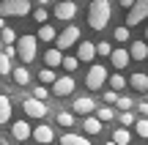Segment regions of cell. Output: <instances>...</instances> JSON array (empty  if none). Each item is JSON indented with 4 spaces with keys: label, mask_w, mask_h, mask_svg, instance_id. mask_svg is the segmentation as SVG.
<instances>
[{
    "label": "cell",
    "mask_w": 148,
    "mask_h": 145,
    "mask_svg": "<svg viewBox=\"0 0 148 145\" xmlns=\"http://www.w3.org/2000/svg\"><path fill=\"white\" fill-rule=\"evenodd\" d=\"M38 82H41V85H52L55 82V69H47V66H44V69L38 71Z\"/></svg>",
    "instance_id": "484cf974"
},
{
    "label": "cell",
    "mask_w": 148,
    "mask_h": 145,
    "mask_svg": "<svg viewBox=\"0 0 148 145\" xmlns=\"http://www.w3.org/2000/svg\"><path fill=\"white\" fill-rule=\"evenodd\" d=\"M126 52H129V58H132V60H137V63H140V60L148 58V41H132Z\"/></svg>",
    "instance_id": "5bb4252c"
},
{
    "label": "cell",
    "mask_w": 148,
    "mask_h": 145,
    "mask_svg": "<svg viewBox=\"0 0 148 145\" xmlns=\"http://www.w3.org/2000/svg\"><path fill=\"white\" fill-rule=\"evenodd\" d=\"M115 99H118V91H104V104H115Z\"/></svg>",
    "instance_id": "74e56055"
},
{
    "label": "cell",
    "mask_w": 148,
    "mask_h": 145,
    "mask_svg": "<svg viewBox=\"0 0 148 145\" xmlns=\"http://www.w3.org/2000/svg\"><path fill=\"white\" fill-rule=\"evenodd\" d=\"M118 3H121V5H123V8H129V5H132V3H134V0H118Z\"/></svg>",
    "instance_id": "b9f144b4"
},
{
    "label": "cell",
    "mask_w": 148,
    "mask_h": 145,
    "mask_svg": "<svg viewBox=\"0 0 148 145\" xmlns=\"http://www.w3.org/2000/svg\"><path fill=\"white\" fill-rule=\"evenodd\" d=\"M47 3H49V0H38V5H47Z\"/></svg>",
    "instance_id": "7bdbcfd3"
},
{
    "label": "cell",
    "mask_w": 148,
    "mask_h": 145,
    "mask_svg": "<svg viewBox=\"0 0 148 145\" xmlns=\"http://www.w3.org/2000/svg\"><path fill=\"white\" fill-rule=\"evenodd\" d=\"M47 8H44V5H41V8H36V11H33V19H36V22H41V25H44V22H47Z\"/></svg>",
    "instance_id": "8d00e7d4"
},
{
    "label": "cell",
    "mask_w": 148,
    "mask_h": 145,
    "mask_svg": "<svg viewBox=\"0 0 148 145\" xmlns=\"http://www.w3.org/2000/svg\"><path fill=\"white\" fill-rule=\"evenodd\" d=\"M110 60H112V66H115V69H126V66L132 63L129 52H126V49H121V47H115V49L110 52Z\"/></svg>",
    "instance_id": "2e32d148"
},
{
    "label": "cell",
    "mask_w": 148,
    "mask_h": 145,
    "mask_svg": "<svg viewBox=\"0 0 148 145\" xmlns=\"http://www.w3.org/2000/svg\"><path fill=\"white\" fill-rule=\"evenodd\" d=\"M0 41L3 44H14L16 41V30L14 27H0Z\"/></svg>",
    "instance_id": "83f0119b"
},
{
    "label": "cell",
    "mask_w": 148,
    "mask_h": 145,
    "mask_svg": "<svg viewBox=\"0 0 148 145\" xmlns=\"http://www.w3.org/2000/svg\"><path fill=\"white\" fill-rule=\"evenodd\" d=\"M11 140H8V134H3V131H0V145H8Z\"/></svg>",
    "instance_id": "60d3db41"
},
{
    "label": "cell",
    "mask_w": 148,
    "mask_h": 145,
    "mask_svg": "<svg viewBox=\"0 0 148 145\" xmlns=\"http://www.w3.org/2000/svg\"><path fill=\"white\" fill-rule=\"evenodd\" d=\"M30 137L36 142H41V145H52V140H55V131L49 129L47 123H41V126H36V129L30 131Z\"/></svg>",
    "instance_id": "4fadbf2b"
},
{
    "label": "cell",
    "mask_w": 148,
    "mask_h": 145,
    "mask_svg": "<svg viewBox=\"0 0 148 145\" xmlns=\"http://www.w3.org/2000/svg\"><path fill=\"white\" fill-rule=\"evenodd\" d=\"M129 38H132V33H129V27H126V25L115 27V41H118V44H129Z\"/></svg>",
    "instance_id": "f1b7e54d"
},
{
    "label": "cell",
    "mask_w": 148,
    "mask_h": 145,
    "mask_svg": "<svg viewBox=\"0 0 148 145\" xmlns=\"http://www.w3.org/2000/svg\"><path fill=\"white\" fill-rule=\"evenodd\" d=\"M77 66H79V60L74 58V55H63V58H60V69H66L69 74H71L74 69H77Z\"/></svg>",
    "instance_id": "4316f807"
},
{
    "label": "cell",
    "mask_w": 148,
    "mask_h": 145,
    "mask_svg": "<svg viewBox=\"0 0 148 145\" xmlns=\"http://www.w3.org/2000/svg\"><path fill=\"white\" fill-rule=\"evenodd\" d=\"M11 115H14V104L5 93H0V126L11 123Z\"/></svg>",
    "instance_id": "9a60e30c"
},
{
    "label": "cell",
    "mask_w": 148,
    "mask_h": 145,
    "mask_svg": "<svg viewBox=\"0 0 148 145\" xmlns=\"http://www.w3.org/2000/svg\"><path fill=\"white\" fill-rule=\"evenodd\" d=\"M74 58L79 60V63H93L96 58V44L93 41H77V55Z\"/></svg>",
    "instance_id": "8fae6325"
},
{
    "label": "cell",
    "mask_w": 148,
    "mask_h": 145,
    "mask_svg": "<svg viewBox=\"0 0 148 145\" xmlns=\"http://www.w3.org/2000/svg\"><path fill=\"white\" fill-rule=\"evenodd\" d=\"M3 55H5V58H16V49H14V44H5V47H3Z\"/></svg>",
    "instance_id": "f35d334b"
},
{
    "label": "cell",
    "mask_w": 148,
    "mask_h": 145,
    "mask_svg": "<svg viewBox=\"0 0 148 145\" xmlns=\"http://www.w3.org/2000/svg\"><path fill=\"white\" fill-rule=\"evenodd\" d=\"M55 120H58V126H63V129H71V126H74V112L60 110V112L55 115Z\"/></svg>",
    "instance_id": "d4e9b609"
},
{
    "label": "cell",
    "mask_w": 148,
    "mask_h": 145,
    "mask_svg": "<svg viewBox=\"0 0 148 145\" xmlns=\"http://www.w3.org/2000/svg\"><path fill=\"white\" fill-rule=\"evenodd\" d=\"M112 142H115V145H129V142H132V131H129L126 126L115 129V131H112Z\"/></svg>",
    "instance_id": "cb8c5ba5"
},
{
    "label": "cell",
    "mask_w": 148,
    "mask_h": 145,
    "mask_svg": "<svg viewBox=\"0 0 148 145\" xmlns=\"http://www.w3.org/2000/svg\"><path fill=\"white\" fill-rule=\"evenodd\" d=\"M55 16L63 22H71L74 16H77V3L74 0H58V5H55Z\"/></svg>",
    "instance_id": "9c48e42d"
},
{
    "label": "cell",
    "mask_w": 148,
    "mask_h": 145,
    "mask_svg": "<svg viewBox=\"0 0 148 145\" xmlns=\"http://www.w3.org/2000/svg\"><path fill=\"white\" fill-rule=\"evenodd\" d=\"M110 16H112V3L110 0H93L88 5V25L93 30H104L110 25Z\"/></svg>",
    "instance_id": "6da1fadb"
},
{
    "label": "cell",
    "mask_w": 148,
    "mask_h": 145,
    "mask_svg": "<svg viewBox=\"0 0 148 145\" xmlns=\"http://www.w3.org/2000/svg\"><path fill=\"white\" fill-rule=\"evenodd\" d=\"M30 96H33V99H38V101H47V99H49V88H47V85H36Z\"/></svg>",
    "instance_id": "1f68e13d"
},
{
    "label": "cell",
    "mask_w": 148,
    "mask_h": 145,
    "mask_svg": "<svg viewBox=\"0 0 148 145\" xmlns=\"http://www.w3.org/2000/svg\"><path fill=\"white\" fill-rule=\"evenodd\" d=\"M11 69H14V66H11V60L0 52V74H3V77H11Z\"/></svg>",
    "instance_id": "e575fe53"
},
{
    "label": "cell",
    "mask_w": 148,
    "mask_h": 145,
    "mask_svg": "<svg viewBox=\"0 0 148 145\" xmlns=\"http://www.w3.org/2000/svg\"><path fill=\"white\" fill-rule=\"evenodd\" d=\"M30 0H0V16H27Z\"/></svg>",
    "instance_id": "3957f363"
},
{
    "label": "cell",
    "mask_w": 148,
    "mask_h": 145,
    "mask_svg": "<svg viewBox=\"0 0 148 145\" xmlns=\"http://www.w3.org/2000/svg\"><path fill=\"white\" fill-rule=\"evenodd\" d=\"M22 110H25V115H27V118H33V120H44L49 115L47 101H38V99H33V96H27L25 101H22Z\"/></svg>",
    "instance_id": "5b68a950"
},
{
    "label": "cell",
    "mask_w": 148,
    "mask_h": 145,
    "mask_svg": "<svg viewBox=\"0 0 148 145\" xmlns=\"http://www.w3.org/2000/svg\"><path fill=\"white\" fill-rule=\"evenodd\" d=\"M93 110H96L93 96H77L71 101V112H77V115H93Z\"/></svg>",
    "instance_id": "30bf717a"
},
{
    "label": "cell",
    "mask_w": 148,
    "mask_h": 145,
    "mask_svg": "<svg viewBox=\"0 0 148 145\" xmlns=\"http://www.w3.org/2000/svg\"><path fill=\"white\" fill-rule=\"evenodd\" d=\"M110 52H112V44H110V41H96V55L110 58Z\"/></svg>",
    "instance_id": "836d02e7"
},
{
    "label": "cell",
    "mask_w": 148,
    "mask_h": 145,
    "mask_svg": "<svg viewBox=\"0 0 148 145\" xmlns=\"http://www.w3.org/2000/svg\"><path fill=\"white\" fill-rule=\"evenodd\" d=\"M145 41H148V27H145Z\"/></svg>",
    "instance_id": "ee69618b"
},
{
    "label": "cell",
    "mask_w": 148,
    "mask_h": 145,
    "mask_svg": "<svg viewBox=\"0 0 148 145\" xmlns=\"http://www.w3.org/2000/svg\"><path fill=\"white\" fill-rule=\"evenodd\" d=\"M11 77H14V82L19 88L30 85V71H27V66H14V69H11Z\"/></svg>",
    "instance_id": "d6986e66"
},
{
    "label": "cell",
    "mask_w": 148,
    "mask_h": 145,
    "mask_svg": "<svg viewBox=\"0 0 148 145\" xmlns=\"http://www.w3.org/2000/svg\"><path fill=\"white\" fill-rule=\"evenodd\" d=\"M74 77L71 74H66V77H55V82H52V93L58 99H66V96H71L74 93Z\"/></svg>",
    "instance_id": "ba28073f"
},
{
    "label": "cell",
    "mask_w": 148,
    "mask_h": 145,
    "mask_svg": "<svg viewBox=\"0 0 148 145\" xmlns=\"http://www.w3.org/2000/svg\"><path fill=\"white\" fill-rule=\"evenodd\" d=\"M60 58H63V52H60L58 47H47V52H44V66H47V69H58Z\"/></svg>",
    "instance_id": "e0dca14e"
},
{
    "label": "cell",
    "mask_w": 148,
    "mask_h": 145,
    "mask_svg": "<svg viewBox=\"0 0 148 145\" xmlns=\"http://www.w3.org/2000/svg\"><path fill=\"white\" fill-rule=\"evenodd\" d=\"M145 16H148V0H134V3L129 5V14H126V27L140 25Z\"/></svg>",
    "instance_id": "52a82bcc"
},
{
    "label": "cell",
    "mask_w": 148,
    "mask_h": 145,
    "mask_svg": "<svg viewBox=\"0 0 148 145\" xmlns=\"http://www.w3.org/2000/svg\"><path fill=\"white\" fill-rule=\"evenodd\" d=\"M107 82H110V88H115V91L126 88V77H123V74H112V77H107Z\"/></svg>",
    "instance_id": "4dcf8cb0"
},
{
    "label": "cell",
    "mask_w": 148,
    "mask_h": 145,
    "mask_svg": "<svg viewBox=\"0 0 148 145\" xmlns=\"http://www.w3.org/2000/svg\"><path fill=\"white\" fill-rule=\"evenodd\" d=\"M101 126H104V123H101V120L96 118V115H85V120H82V129L88 131V134H93V137L101 131Z\"/></svg>",
    "instance_id": "ffe728a7"
},
{
    "label": "cell",
    "mask_w": 148,
    "mask_h": 145,
    "mask_svg": "<svg viewBox=\"0 0 148 145\" xmlns=\"http://www.w3.org/2000/svg\"><path fill=\"white\" fill-rule=\"evenodd\" d=\"M93 115L101 120V123H110V120L115 118V110H112L110 104H101V107H96V110H93Z\"/></svg>",
    "instance_id": "603a6c76"
},
{
    "label": "cell",
    "mask_w": 148,
    "mask_h": 145,
    "mask_svg": "<svg viewBox=\"0 0 148 145\" xmlns=\"http://www.w3.org/2000/svg\"><path fill=\"white\" fill-rule=\"evenodd\" d=\"M118 118H121V126H126V129H129V126L137 120V115H134L132 110H121V115H118Z\"/></svg>",
    "instance_id": "d6a6232c"
},
{
    "label": "cell",
    "mask_w": 148,
    "mask_h": 145,
    "mask_svg": "<svg viewBox=\"0 0 148 145\" xmlns=\"http://www.w3.org/2000/svg\"><path fill=\"white\" fill-rule=\"evenodd\" d=\"M115 107H118V110H132L134 101H132L129 96H118V99H115Z\"/></svg>",
    "instance_id": "d590c367"
},
{
    "label": "cell",
    "mask_w": 148,
    "mask_h": 145,
    "mask_svg": "<svg viewBox=\"0 0 148 145\" xmlns=\"http://www.w3.org/2000/svg\"><path fill=\"white\" fill-rule=\"evenodd\" d=\"M137 112L140 115H148V101H137Z\"/></svg>",
    "instance_id": "ab89813d"
},
{
    "label": "cell",
    "mask_w": 148,
    "mask_h": 145,
    "mask_svg": "<svg viewBox=\"0 0 148 145\" xmlns=\"http://www.w3.org/2000/svg\"><path fill=\"white\" fill-rule=\"evenodd\" d=\"M14 49H16V58L22 60V63H33L36 60V55H38V38L36 36H16V41H14Z\"/></svg>",
    "instance_id": "7a4b0ae2"
},
{
    "label": "cell",
    "mask_w": 148,
    "mask_h": 145,
    "mask_svg": "<svg viewBox=\"0 0 148 145\" xmlns=\"http://www.w3.org/2000/svg\"><path fill=\"white\" fill-rule=\"evenodd\" d=\"M104 145H115V142H112V140H110V142H104Z\"/></svg>",
    "instance_id": "f6af8a7d"
},
{
    "label": "cell",
    "mask_w": 148,
    "mask_h": 145,
    "mask_svg": "<svg viewBox=\"0 0 148 145\" xmlns=\"http://www.w3.org/2000/svg\"><path fill=\"white\" fill-rule=\"evenodd\" d=\"M134 131H137V137L148 140V118H140V120H134Z\"/></svg>",
    "instance_id": "f546056e"
},
{
    "label": "cell",
    "mask_w": 148,
    "mask_h": 145,
    "mask_svg": "<svg viewBox=\"0 0 148 145\" xmlns=\"http://www.w3.org/2000/svg\"><path fill=\"white\" fill-rule=\"evenodd\" d=\"M55 36H58V30H55L52 25H47V22H44V25L38 27V33H36V38H38V41H44V44L55 41Z\"/></svg>",
    "instance_id": "44dd1931"
},
{
    "label": "cell",
    "mask_w": 148,
    "mask_h": 145,
    "mask_svg": "<svg viewBox=\"0 0 148 145\" xmlns=\"http://www.w3.org/2000/svg\"><path fill=\"white\" fill-rule=\"evenodd\" d=\"M19 145H22V142H19Z\"/></svg>",
    "instance_id": "bcb514c9"
},
{
    "label": "cell",
    "mask_w": 148,
    "mask_h": 145,
    "mask_svg": "<svg viewBox=\"0 0 148 145\" xmlns=\"http://www.w3.org/2000/svg\"><path fill=\"white\" fill-rule=\"evenodd\" d=\"M107 66H101V63H93L88 69V74H85V85L90 88V91H99V88H104V82H107Z\"/></svg>",
    "instance_id": "277c9868"
},
{
    "label": "cell",
    "mask_w": 148,
    "mask_h": 145,
    "mask_svg": "<svg viewBox=\"0 0 148 145\" xmlns=\"http://www.w3.org/2000/svg\"><path fill=\"white\" fill-rule=\"evenodd\" d=\"M126 85H132L134 91L145 93V91H148V74H143V71H134V74L126 80Z\"/></svg>",
    "instance_id": "ac0fdd59"
},
{
    "label": "cell",
    "mask_w": 148,
    "mask_h": 145,
    "mask_svg": "<svg viewBox=\"0 0 148 145\" xmlns=\"http://www.w3.org/2000/svg\"><path fill=\"white\" fill-rule=\"evenodd\" d=\"M30 131H33V126L27 123V120H14V123H11V137H14L16 142H27L30 140Z\"/></svg>",
    "instance_id": "7c38bea8"
},
{
    "label": "cell",
    "mask_w": 148,
    "mask_h": 145,
    "mask_svg": "<svg viewBox=\"0 0 148 145\" xmlns=\"http://www.w3.org/2000/svg\"><path fill=\"white\" fill-rule=\"evenodd\" d=\"M60 145H90V140L82 137V134H74V131H66L60 137Z\"/></svg>",
    "instance_id": "7402d4cb"
},
{
    "label": "cell",
    "mask_w": 148,
    "mask_h": 145,
    "mask_svg": "<svg viewBox=\"0 0 148 145\" xmlns=\"http://www.w3.org/2000/svg\"><path fill=\"white\" fill-rule=\"evenodd\" d=\"M79 36H82L79 27H77V25H69V27H63V30L55 36V47H58L60 52H63V49H71L74 44L79 41Z\"/></svg>",
    "instance_id": "8992f818"
}]
</instances>
